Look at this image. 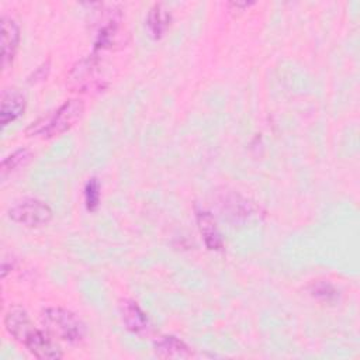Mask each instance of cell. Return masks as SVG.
I'll return each instance as SVG.
<instances>
[{
  "label": "cell",
  "mask_w": 360,
  "mask_h": 360,
  "mask_svg": "<svg viewBox=\"0 0 360 360\" xmlns=\"http://www.w3.org/2000/svg\"><path fill=\"white\" fill-rule=\"evenodd\" d=\"M4 328L37 359L56 360L63 356L53 340L45 332L34 326L27 311L21 307H13L7 311L4 316Z\"/></svg>",
  "instance_id": "obj_1"
},
{
  "label": "cell",
  "mask_w": 360,
  "mask_h": 360,
  "mask_svg": "<svg viewBox=\"0 0 360 360\" xmlns=\"http://www.w3.org/2000/svg\"><path fill=\"white\" fill-rule=\"evenodd\" d=\"M83 111H84V104L82 100L79 98L68 100L51 114L32 122L25 129V134L27 136H38V135L44 138L58 136L66 132L69 128H72L76 124V121L82 117Z\"/></svg>",
  "instance_id": "obj_2"
},
{
  "label": "cell",
  "mask_w": 360,
  "mask_h": 360,
  "mask_svg": "<svg viewBox=\"0 0 360 360\" xmlns=\"http://www.w3.org/2000/svg\"><path fill=\"white\" fill-rule=\"evenodd\" d=\"M41 322L49 335L68 343H77L87 333L84 322L75 312L60 307L45 308L41 314Z\"/></svg>",
  "instance_id": "obj_3"
},
{
  "label": "cell",
  "mask_w": 360,
  "mask_h": 360,
  "mask_svg": "<svg viewBox=\"0 0 360 360\" xmlns=\"http://www.w3.org/2000/svg\"><path fill=\"white\" fill-rule=\"evenodd\" d=\"M52 215V208L38 198H24L17 201L8 210V218L13 222L28 228H38L49 224Z\"/></svg>",
  "instance_id": "obj_4"
},
{
  "label": "cell",
  "mask_w": 360,
  "mask_h": 360,
  "mask_svg": "<svg viewBox=\"0 0 360 360\" xmlns=\"http://www.w3.org/2000/svg\"><path fill=\"white\" fill-rule=\"evenodd\" d=\"M221 205L222 211L225 212L224 215L235 224L239 221H249L259 212V208L253 201L242 197L238 193L224 194V197L221 198Z\"/></svg>",
  "instance_id": "obj_5"
},
{
  "label": "cell",
  "mask_w": 360,
  "mask_h": 360,
  "mask_svg": "<svg viewBox=\"0 0 360 360\" xmlns=\"http://www.w3.org/2000/svg\"><path fill=\"white\" fill-rule=\"evenodd\" d=\"M20 44V27L10 15L1 17V63L7 69L17 53Z\"/></svg>",
  "instance_id": "obj_6"
},
{
  "label": "cell",
  "mask_w": 360,
  "mask_h": 360,
  "mask_svg": "<svg viewBox=\"0 0 360 360\" xmlns=\"http://www.w3.org/2000/svg\"><path fill=\"white\" fill-rule=\"evenodd\" d=\"M1 107H0V122L1 127H7L21 117L25 111V96L18 89H6L1 93Z\"/></svg>",
  "instance_id": "obj_7"
},
{
  "label": "cell",
  "mask_w": 360,
  "mask_h": 360,
  "mask_svg": "<svg viewBox=\"0 0 360 360\" xmlns=\"http://www.w3.org/2000/svg\"><path fill=\"white\" fill-rule=\"evenodd\" d=\"M153 350L160 359H190L193 356L191 347L173 335L160 336L153 343Z\"/></svg>",
  "instance_id": "obj_8"
},
{
  "label": "cell",
  "mask_w": 360,
  "mask_h": 360,
  "mask_svg": "<svg viewBox=\"0 0 360 360\" xmlns=\"http://www.w3.org/2000/svg\"><path fill=\"white\" fill-rule=\"evenodd\" d=\"M120 314L122 323L132 333H142L149 326L146 314L134 300H122L120 302Z\"/></svg>",
  "instance_id": "obj_9"
},
{
  "label": "cell",
  "mask_w": 360,
  "mask_h": 360,
  "mask_svg": "<svg viewBox=\"0 0 360 360\" xmlns=\"http://www.w3.org/2000/svg\"><path fill=\"white\" fill-rule=\"evenodd\" d=\"M198 231L202 236V240L210 250H221L224 248V242L218 226L215 224L214 217L207 211H198L195 215Z\"/></svg>",
  "instance_id": "obj_10"
},
{
  "label": "cell",
  "mask_w": 360,
  "mask_h": 360,
  "mask_svg": "<svg viewBox=\"0 0 360 360\" xmlns=\"http://www.w3.org/2000/svg\"><path fill=\"white\" fill-rule=\"evenodd\" d=\"M172 21V15L169 10L163 4H155L146 17V25L153 38L159 39L165 35Z\"/></svg>",
  "instance_id": "obj_11"
},
{
  "label": "cell",
  "mask_w": 360,
  "mask_h": 360,
  "mask_svg": "<svg viewBox=\"0 0 360 360\" xmlns=\"http://www.w3.org/2000/svg\"><path fill=\"white\" fill-rule=\"evenodd\" d=\"M96 75V60L93 58H86L77 62L70 70L69 79L80 89H93L96 86L94 82Z\"/></svg>",
  "instance_id": "obj_12"
},
{
  "label": "cell",
  "mask_w": 360,
  "mask_h": 360,
  "mask_svg": "<svg viewBox=\"0 0 360 360\" xmlns=\"http://www.w3.org/2000/svg\"><path fill=\"white\" fill-rule=\"evenodd\" d=\"M31 159H32V153L25 148L17 149L13 153H10L8 156H6L3 159L1 166H0L1 179H6L7 176L14 173L15 170L27 166L31 162Z\"/></svg>",
  "instance_id": "obj_13"
},
{
  "label": "cell",
  "mask_w": 360,
  "mask_h": 360,
  "mask_svg": "<svg viewBox=\"0 0 360 360\" xmlns=\"http://www.w3.org/2000/svg\"><path fill=\"white\" fill-rule=\"evenodd\" d=\"M100 181L96 177L89 179L84 186V201L89 211H94L100 202Z\"/></svg>",
  "instance_id": "obj_14"
},
{
  "label": "cell",
  "mask_w": 360,
  "mask_h": 360,
  "mask_svg": "<svg viewBox=\"0 0 360 360\" xmlns=\"http://www.w3.org/2000/svg\"><path fill=\"white\" fill-rule=\"evenodd\" d=\"M311 294L322 301H326V302H330L333 301L336 297H338V291L335 290V287L326 281H318V283H314L309 288Z\"/></svg>",
  "instance_id": "obj_15"
},
{
  "label": "cell",
  "mask_w": 360,
  "mask_h": 360,
  "mask_svg": "<svg viewBox=\"0 0 360 360\" xmlns=\"http://www.w3.org/2000/svg\"><path fill=\"white\" fill-rule=\"evenodd\" d=\"M49 73V62H44L41 66H38L32 73L31 76H28V83L32 84V83H38L44 79H46Z\"/></svg>",
  "instance_id": "obj_16"
},
{
  "label": "cell",
  "mask_w": 360,
  "mask_h": 360,
  "mask_svg": "<svg viewBox=\"0 0 360 360\" xmlns=\"http://www.w3.org/2000/svg\"><path fill=\"white\" fill-rule=\"evenodd\" d=\"M229 4L233 6V7H236V8H246V7L252 6L253 3H248V1H243V3H240V1H233V3H229Z\"/></svg>",
  "instance_id": "obj_17"
}]
</instances>
